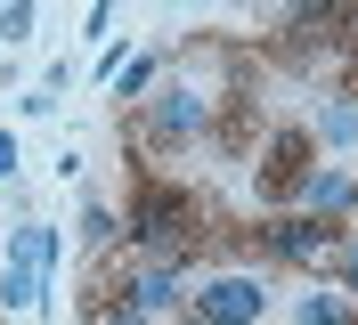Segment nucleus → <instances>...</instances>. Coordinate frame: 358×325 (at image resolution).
Segmentation results:
<instances>
[{"instance_id":"obj_1","label":"nucleus","mask_w":358,"mask_h":325,"mask_svg":"<svg viewBox=\"0 0 358 325\" xmlns=\"http://www.w3.org/2000/svg\"><path fill=\"white\" fill-rule=\"evenodd\" d=\"M196 228H203V203L187 187H163V179H138L131 187V228L122 236L138 244V252H155V260H187V244H196Z\"/></svg>"},{"instance_id":"obj_2","label":"nucleus","mask_w":358,"mask_h":325,"mask_svg":"<svg viewBox=\"0 0 358 325\" xmlns=\"http://www.w3.org/2000/svg\"><path fill=\"white\" fill-rule=\"evenodd\" d=\"M261 244L285 260V268H334L342 244H350V228H342V219H317V212H285V219L261 228Z\"/></svg>"},{"instance_id":"obj_3","label":"nucleus","mask_w":358,"mask_h":325,"mask_svg":"<svg viewBox=\"0 0 358 325\" xmlns=\"http://www.w3.org/2000/svg\"><path fill=\"white\" fill-rule=\"evenodd\" d=\"M187 317L196 325H261L268 317V284L245 277V268H220V277H203L187 293Z\"/></svg>"},{"instance_id":"obj_4","label":"nucleus","mask_w":358,"mask_h":325,"mask_svg":"<svg viewBox=\"0 0 358 325\" xmlns=\"http://www.w3.org/2000/svg\"><path fill=\"white\" fill-rule=\"evenodd\" d=\"M203 130H212V89L203 82H163L155 98H147V138H155V147H187Z\"/></svg>"},{"instance_id":"obj_5","label":"nucleus","mask_w":358,"mask_h":325,"mask_svg":"<svg viewBox=\"0 0 358 325\" xmlns=\"http://www.w3.org/2000/svg\"><path fill=\"white\" fill-rule=\"evenodd\" d=\"M114 301H122V309H138V317H163V309H179V301H187V284H179V268H171V260H147V268H131V277L114 284Z\"/></svg>"},{"instance_id":"obj_6","label":"nucleus","mask_w":358,"mask_h":325,"mask_svg":"<svg viewBox=\"0 0 358 325\" xmlns=\"http://www.w3.org/2000/svg\"><path fill=\"white\" fill-rule=\"evenodd\" d=\"M301 171H310V138H268L261 147V203H277V195H293L301 187Z\"/></svg>"},{"instance_id":"obj_7","label":"nucleus","mask_w":358,"mask_h":325,"mask_svg":"<svg viewBox=\"0 0 358 325\" xmlns=\"http://www.w3.org/2000/svg\"><path fill=\"white\" fill-rule=\"evenodd\" d=\"M350 187H358V179L342 171V163H310L293 195H301V212H317V219H342V212H350Z\"/></svg>"},{"instance_id":"obj_8","label":"nucleus","mask_w":358,"mask_h":325,"mask_svg":"<svg viewBox=\"0 0 358 325\" xmlns=\"http://www.w3.org/2000/svg\"><path fill=\"white\" fill-rule=\"evenodd\" d=\"M57 252H66V244H57V228L17 219V228H8V260H0V268H33V277H49V268H57Z\"/></svg>"},{"instance_id":"obj_9","label":"nucleus","mask_w":358,"mask_h":325,"mask_svg":"<svg viewBox=\"0 0 358 325\" xmlns=\"http://www.w3.org/2000/svg\"><path fill=\"white\" fill-rule=\"evenodd\" d=\"M342 24H350V8H342V0H293V17H285V33H293V41H317V33L334 41Z\"/></svg>"},{"instance_id":"obj_10","label":"nucleus","mask_w":358,"mask_h":325,"mask_svg":"<svg viewBox=\"0 0 358 325\" xmlns=\"http://www.w3.org/2000/svg\"><path fill=\"white\" fill-rule=\"evenodd\" d=\"M310 147H358V106L350 98H326V106H317V122H310Z\"/></svg>"},{"instance_id":"obj_11","label":"nucleus","mask_w":358,"mask_h":325,"mask_svg":"<svg viewBox=\"0 0 358 325\" xmlns=\"http://www.w3.org/2000/svg\"><path fill=\"white\" fill-rule=\"evenodd\" d=\"M49 301V277H33V268H0V309H41Z\"/></svg>"},{"instance_id":"obj_12","label":"nucleus","mask_w":358,"mask_h":325,"mask_svg":"<svg viewBox=\"0 0 358 325\" xmlns=\"http://www.w3.org/2000/svg\"><path fill=\"white\" fill-rule=\"evenodd\" d=\"M147 89H155V57H122V73H114V98H138V106H147Z\"/></svg>"},{"instance_id":"obj_13","label":"nucleus","mask_w":358,"mask_h":325,"mask_svg":"<svg viewBox=\"0 0 358 325\" xmlns=\"http://www.w3.org/2000/svg\"><path fill=\"white\" fill-rule=\"evenodd\" d=\"M301 325H358V317H350L342 293H310V301H301Z\"/></svg>"},{"instance_id":"obj_14","label":"nucleus","mask_w":358,"mask_h":325,"mask_svg":"<svg viewBox=\"0 0 358 325\" xmlns=\"http://www.w3.org/2000/svg\"><path fill=\"white\" fill-rule=\"evenodd\" d=\"M114 236H122V219H114L106 203H90V212H82V244H90V252H106Z\"/></svg>"},{"instance_id":"obj_15","label":"nucleus","mask_w":358,"mask_h":325,"mask_svg":"<svg viewBox=\"0 0 358 325\" xmlns=\"http://www.w3.org/2000/svg\"><path fill=\"white\" fill-rule=\"evenodd\" d=\"M0 41H33V0H0Z\"/></svg>"},{"instance_id":"obj_16","label":"nucleus","mask_w":358,"mask_h":325,"mask_svg":"<svg viewBox=\"0 0 358 325\" xmlns=\"http://www.w3.org/2000/svg\"><path fill=\"white\" fill-rule=\"evenodd\" d=\"M334 277H342V284H350V293H358V228H350V244H342V260H334Z\"/></svg>"},{"instance_id":"obj_17","label":"nucleus","mask_w":358,"mask_h":325,"mask_svg":"<svg viewBox=\"0 0 358 325\" xmlns=\"http://www.w3.org/2000/svg\"><path fill=\"white\" fill-rule=\"evenodd\" d=\"M0 179H17V130H0Z\"/></svg>"},{"instance_id":"obj_18","label":"nucleus","mask_w":358,"mask_h":325,"mask_svg":"<svg viewBox=\"0 0 358 325\" xmlns=\"http://www.w3.org/2000/svg\"><path fill=\"white\" fill-rule=\"evenodd\" d=\"M98 325H155V317H138V309H122V301H114V309H106Z\"/></svg>"},{"instance_id":"obj_19","label":"nucleus","mask_w":358,"mask_h":325,"mask_svg":"<svg viewBox=\"0 0 358 325\" xmlns=\"http://www.w3.org/2000/svg\"><path fill=\"white\" fill-rule=\"evenodd\" d=\"M350 212H358V187H350Z\"/></svg>"},{"instance_id":"obj_20","label":"nucleus","mask_w":358,"mask_h":325,"mask_svg":"<svg viewBox=\"0 0 358 325\" xmlns=\"http://www.w3.org/2000/svg\"><path fill=\"white\" fill-rule=\"evenodd\" d=\"M163 8H179V0H163Z\"/></svg>"}]
</instances>
